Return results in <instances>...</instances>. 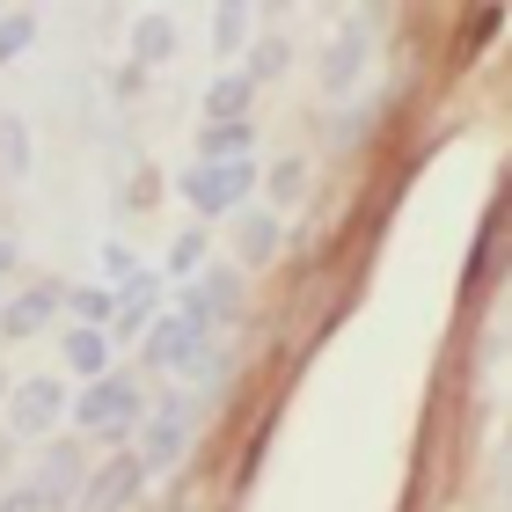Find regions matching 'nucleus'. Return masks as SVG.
Returning a JSON list of instances; mask_svg holds the SVG:
<instances>
[{
	"mask_svg": "<svg viewBox=\"0 0 512 512\" xmlns=\"http://www.w3.org/2000/svg\"><path fill=\"white\" fill-rule=\"evenodd\" d=\"M52 315H59V286H30V293H15L8 308H0V344H30Z\"/></svg>",
	"mask_w": 512,
	"mask_h": 512,
	"instance_id": "obj_10",
	"label": "nucleus"
},
{
	"mask_svg": "<svg viewBox=\"0 0 512 512\" xmlns=\"http://www.w3.org/2000/svg\"><path fill=\"white\" fill-rule=\"evenodd\" d=\"M0 154H8V176L30 169V139H22V125H15V118H0Z\"/></svg>",
	"mask_w": 512,
	"mask_h": 512,
	"instance_id": "obj_22",
	"label": "nucleus"
},
{
	"mask_svg": "<svg viewBox=\"0 0 512 512\" xmlns=\"http://www.w3.org/2000/svg\"><path fill=\"white\" fill-rule=\"evenodd\" d=\"M81 483H88V454H81V447H44L37 469H30V491L52 505V512H74Z\"/></svg>",
	"mask_w": 512,
	"mask_h": 512,
	"instance_id": "obj_8",
	"label": "nucleus"
},
{
	"mask_svg": "<svg viewBox=\"0 0 512 512\" xmlns=\"http://www.w3.org/2000/svg\"><path fill=\"white\" fill-rule=\"evenodd\" d=\"M249 139H256V125L242 118V125H205L198 147H205V161H242V154H249Z\"/></svg>",
	"mask_w": 512,
	"mask_h": 512,
	"instance_id": "obj_15",
	"label": "nucleus"
},
{
	"mask_svg": "<svg viewBox=\"0 0 512 512\" xmlns=\"http://www.w3.org/2000/svg\"><path fill=\"white\" fill-rule=\"evenodd\" d=\"M183 447H191V410H183L176 395H169V410L147 417V432H139V447H132V454H139V469L154 476V469H176V454H183Z\"/></svg>",
	"mask_w": 512,
	"mask_h": 512,
	"instance_id": "obj_9",
	"label": "nucleus"
},
{
	"mask_svg": "<svg viewBox=\"0 0 512 512\" xmlns=\"http://www.w3.org/2000/svg\"><path fill=\"white\" fill-rule=\"evenodd\" d=\"M161 315V278L154 271H132L118 293H110V322H103V337L110 344H132V337H147V322Z\"/></svg>",
	"mask_w": 512,
	"mask_h": 512,
	"instance_id": "obj_5",
	"label": "nucleus"
},
{
	"mask_svg": "<svg viewBox=\"0 0 512 512\" xmlns=\"http://www.w3.org/2000/svg\"><path fill=\"white\" fill-rule=\"evenodd\" d=\"M139 491H147V469H139V454H118V461H103V469H88L74 512H125Z\"/></svg>",
	"mask_w": 512,
	"mask_h": 512,
	"instance_id": "obj_6",
	"label": "nucleus"
},
{
	"mask_svg": "<svg viewBox=\"0 0 512 512\" xmlns=\"http://www.w3.org/2000/svg\"><path fill=\"white\" fill-rule=\"evenodd\" d=\"M30 37H37V15H30V8H8V15H0V66H15L22 52H30Z\"/></svg>",
	"mask_w": 512,
	"mask_h": 512,
	"instance_id": "obj_17",
	"label": "nucleus"
},
{
	"mask_svg": "<svg viewBox=\"0 0 512 512\" xmlns=\"http://www.w3.org/2000/svg\"><path fill=\"white\" fill-rule=\"evenodd\" d=\"M66 366H74V374H88V381H103L110 374V337L103 330H66Z\"/></svg>",
	"mask_w": 512,
	"mask_h": 512,
	"instance_id": "obj_14",
	"label": "nucleus"
},
{
	"mask_svg": "<svg viewBox=\"0 0 512 512\" xmlns=\"http://www.w3.org/2000/svg\"><path fill=\"white\" fill-rule=\"evenodd\" d=\"M59 410H66L59 374H37V381H22V388L8 395V432H15V439H44V432L59 425Z\"/></svg>",
	"mask_w": 512,
	"mask_h": 512,
	"instance_id": "obj_7",
	"label": "nucleus"
},
{
	"mask_svg": "<svg viewBox=\"0 0 512 512\" xmlns=\"http://www.w3.org/2000/svg\"><path fill=\"white\" fill-rule=\"evenodd\" d=\"M0 512H52V505H44V498L30 491V483H15V491H8V498H0Z\"/></svg>",
	"mask_w": 512,
	"mask_h": 512,
	"instance_id": "obj_23",
	"label": "nucleus"
},
{
	"mask_svg": "<svg viewBox=\"0 0 512 512\" xmlns=\"http://www.w3.org/2000/svg\"><path fill=\"white\" fill-rule=\"evenodd\" d=\"M81 432H103V439H132L139 425H147V388H139L132 374H103L88 381V395L74 403Z\"/></svg>",
	"mask_w": 512,
	"mask_h": 512,
	"instance_id": "obj_2",
	"label": "nucleus"
},
{
	"mask_svg": "<svg viewBox=\"0 0 512 512\" xmlns=\"http://www.w3.org/2000/svg\"><path fill=\"white\" fill-rule=\"evenodd\" d=\"M176 315H191L205 337H213V330H235V322H242V278H235V264H205L198 278H183Z\"/></svg>",
	"mask_w": 512,
	"mask_h": 512,
	"instance_id": "obj_3",
	"label": "nucleus"
},
{
	"mask_svg": "<svg viewBox=\"0 0 512 512\" xmlns=\"http://www.w3.org/2000/svg\"><path fill=\"white\" fill-rule=\"evenodd\" d=\"M0 271H15V242L8 235H0Z\"/></svg>",
	"mask_w": 512,
	"mask_h": 512,
	"instance_id": "obj_24",
	"label": "nucleus"
},
{
	"mask_svg": "<svg viewBox=\"0 0 512 512\" xmlns=\"http://www.w3.org/2000/svg\"><path fill=\"white\" fill-rule=\"evenodd\" d=\"M256 191V161H198L191 176H183V198L198 205V213H242V198Z\"/></svg>",
	"mask_w": 512,
	"mask_h": 512,
	"instance_id": "obj_4",
	"label": "nucleus"
},
{
	"mask_svg": "<svg viewBox=\"0 0 512 512\" xmlns=\"http://www.w3.org/2000/svg\"><path fill=\"white\" fill-rule=\"evenodd\" d=\"M198 271H205V235H198V227H183V235L169 242V278L183 286V278H198Z\"/></svg>",
	"mask_w": 512,
	"mask_h": 512,
	"instance_id": "obj_19",
	"label": "nucleus"
},
{
	"mask_svg": "<svg viewBox=\"0 0 512 512\" xmlns=\"http://www.w3.org/2000/svg\"><path fill=\"white\" fill-rule=\"evenodd\" d=\"M242 44H249V8H213V52L235 59Z\"/></svg>",
	"mask_w": 512,
	"mask_h": 512,
	"instance_id": "obj_18",
	"label": "nucleus"
},
{
	"mask_svg": "<svg viewBox=\"0 0 512 512\" xmlns=\"http://www.w3.org/2000/svg\"><path fill=\"white\" fill-rule=\"evenodd\" d=\"M256 103V81L249 74H220L213 88H205V125H242Z\"/></svg>",
	"mask_w": 512,
	"mask_h": 512,
	"instance_id": "obj_12",
	"label": "nucleus"
},
{
	"mask_svg": "<svg viewBox=\"0 0 512 512\" xmlns=\"http://www.w3.org/2000/svg\"><path fill=\"white\" fill-rule=\"evenodd\" d=\"M242 264H264V256H278V220L271 213H242Z\"/></svg>",
	"mask_w": 512,
	"mask_h": 512,
	"instance_id": "obj_16",
	"label": "nucleus"
},
{
	"mask_svg": "<svg viewBox=\"0 0 512 512\" xmlns=\"http://www.w3.org/2000/svg\"><path fill=\"white\" fill-rule=\"evenodd\" d=\"M132 52L147 59V66H169L176 59V15H139V30H132Z\"/></svg>",
	"mask_w": 512,
	"mask_h": 512,
	"instance_id": "obj_13",
	"label": "nucleus"
},
{
	"mask_svg": "<svg viewBox=\"0 0 512 512\" xmlns=\"http://www.w3.org/2000/svg\"><path fill=\"white\" fill-rule=\"evenodd\" d=\"M366 59H374V52H366V30H344V37H330V52H322L315 74H322V88H330V96H344V88L366 74Z\"/></svg>",
	"mask_w": 512,
	"mask_h": 512,
	"instance_id": "obj_11",
	"label": "nucleus"
},
{
	"mask_svg": "<svg viewBox=\"0 0 512 512\" xmlns=\"http://www.w3.org/2000/svg\"><path fill=\"white\" fill-rule=\"evenodd\" d=\"M139 352H147V366H154V374H169V381H213L220 374L213 337H205L191 315H154Z\"/></svg>",
	"mask_w": 512,
	"mask_h": 512,
	"instance_id": "obj_1",
	"label": "nucleus"
},
{
	"mask_svg": "<svg viewBox=\"0 0 512 512\" xmlns=\"http://www.w3.org/2000/svg\"><path fill=\"white\" fill-rule=\"evenodd\" d=\"M264 191H271L278 205H293L300 191H308V161H278V169L264 176Z\"/></svg>",
	"mask_w": 512,
	"mask_h": 512,
	"instance_id": "obj_20",
	"label": "nucleus"
},
{
	"mask_svg": "<svg viewBox=\"0 0 512 512\" xmlns=\"http://www.w3.org/2000/svg\"><path fill=\"white\" fill-rule=\"evenodd\" d=\"M286 59H293V44H286V37H264V44H256V59H249V81L286 74Z\"/></svg>",
	"mask_w": 512,
	"mask_h": 512,
	"instance_id": "obj_21",
	"label": "nucleus"
}]
</instances>
